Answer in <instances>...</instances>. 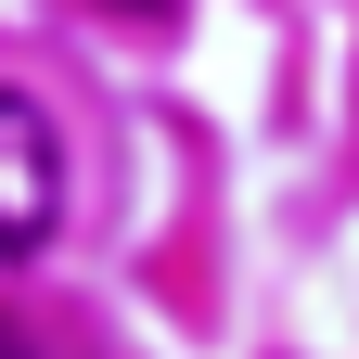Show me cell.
<instances>
[{
	"instance_id": "1",
	"label": "cell",
	"mask_w": 359,
	"mask_h": 359,
	"mask_svg": "<svg viewBox=\"0 0 359 359\" xmlns=\"http://www.w3.org/2000/svg\"><path fill=\"white\" fill-rule=\"evenodd\" d=\"M65 231V128L52 103L0 90V257H39Z\"/></svg>"
},
{
	"instance_id": "2",
	"label": "cell",
	"mask_w": 359,
	"mask_h": 359,
	"mask_svg": "<svg viewBox=\"0 0 359 359\" xmlns=\"http://www.w3.org/2000/svg\"><path fill=\"white\" fill-rule=\"evenodd\" d=\"M0 359H39V346H26V334H13V321H0Z\"/></svg>"
}]
</instances>
